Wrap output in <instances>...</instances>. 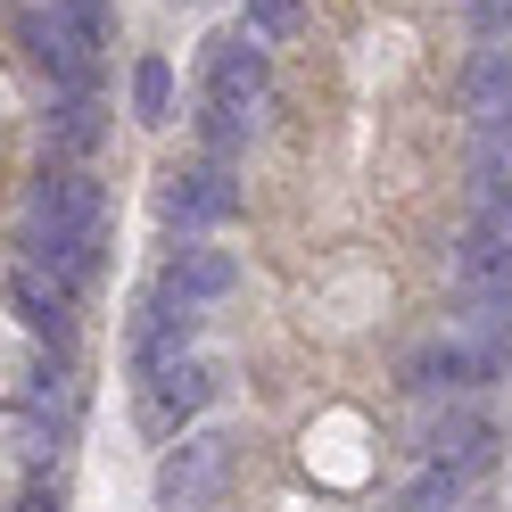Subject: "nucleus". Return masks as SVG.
Wrapping results in <instances>:
<instances>
[{
	"label": "nucleus",
	"instance_id": "obj_2",
	"mask_svg": "<svg viewBox=\"0 0 512 512\" xmlns=\"http://www.w3.org/2000/svg\"><path fill=\"white\" fill-rule=\"evenodd\" d=\"M223 479H232V438L223 430H199V438H182L166 463H157V512H199L223 496Z\"/></svg>",
	"mask_w": 512,
	"mask_h": 512
},
{
	"label": "nucleus",
	"instance_id": "obj_6",
	"mask_svg": "<svg viewBox=\"0 0 512 512\" xmlns=\"http://www.w3.org/2000/svg\"><path fill=\"white\" fill-rule=\"evenodd\" d=\"M232 281H240L232 248L190 240V248H174V256H166V273H157V298H166V306H182V314H199V306H215L223 290H232Z\"/></svg>",
	"mask_w": 512,
	"mask_h": 512
},
{
	"label": "nucleus",
	"instance_id": "obj_4",
	"mask_svg": "<svg viewBox=\"0 0 512 512\" xmlns=\"http://www.w3.org/2000/svg\"><path fill=\"white\" fill-rule=\"evenodd\" d=\"M232 207H240V182H232V166H223V157H207V166L157 182V215H166L174 232H207V223H223Z\"/></svg>",
	"mask_w": 512,
	"mask_h": 512
},
{
	"label": "nucleus",
	"instance_id": "obj_1",
	"mask_svg": "<svg viewBox=\"0 0 512 512\" xmlns=\"http://www.w3.org/2000/svg\"><path fill=\"white\" fill-rule=\"evenodd\" d=\"M100 182L75 174V166H42V182L25 190V265H50L83 281L100 265Z\"/></svg>",
	"mask_w": 512,
	"mask_h": 512
},
{
	"label": "nucleus",
	"instance_id": "obj_8",
	"mask_svg": "<svg viewBox=\"0 0 512 512\" xmlns=\"http://www.w3.org/2000/svg\"><path fill=\"white\" fill-rule=\"evenodd\" d=\"M9 298H17V314H25V331H34V339H67V331H75V281H67V273L17 265Z\"/></svg>",
	"mask_w": 512,
	"mask_h": 512
},
{
	"label": "nucleus",
	"instance_id": "obj_19",
	"mask_svg": "<svg viewBox=\"0 0 512 512\" xmlns=\"http://www.w3.org/2000/svg\"><path fill=\"white\" fill-rule=\"evenodd\" d=\"M248 25H256V34H290V25H298V0H248Z\"/></svg>",
	"mask_w": 512,
	"mask_h": 512
},
{
	"label": "nucleus",
	"instance_id": "obj_11",
	"mask_svg": "<svg viewBox=\"0 0 512 512\" xmlns=\"http://www.w3.org/2000/svg\"><path fill=\"white\" fill-rule=\"evenodd\" d=\"M207 397H215V372H207V364H182V356H174L166 372H149V422H157V430H174L182 413H199Z\"/></svg>",
	"mask_w": 512,
	"mask_h": 512
},
{
	"label": "nucleus",
	"instance_id": "obj_12",
	"mask_svg": "<svg viewBox=\"0 0 512 512\" xmlns=\"http://www.w3.org/2000/svg\"><path fill=\"white\" fill-rule=\"evenodd\" d=\"M471 133L479 141H512V58H479L471 67Z\"/></svg>",
	"mask_w": 512,
	"mask_h": 512
},
{
	"label": "nucleus",
	"instance_id": "obj_7",
	"mask_svg": "<svg viewBox=\"0 0 512 512\" xmlns=\"http://www.w3.org/2000/svg\"><path fill=\"white\" fill-rule=\"evenodd\" d=\"M265 83H273V58L256 34H223L207 50V100H232V108H256L265 100Z\"/></svg>",
	"mask_w": 512,
	"mask_h": 512
},
{
	"label": "nucleus",
	"instance_id": "obj_3",
	"mask_svg": "<svg viewBox=\"0 0 512 512\" xmlns=\"http://www.w3.org/2000/svg\"><path fill=\"white\" fill-rule=\"evenodd\" d=\"M455 273H463V298L479 314H512V223L479 215L463 232V248H455Z\"/></svg>",
	"mask_w": 512,
	"mask_h": 512
},
{
	"label": "nucleus",
	"instance_id": "obj_14",
	"mask_svg": "<svg viewBox=\"0 0 512 512\" xmlns=\"http://www.w3.org/2000/svg\"><path fill=\"white\" fill-rule=\"evenodd\" d=\"M100 100H91V91H67V100L50 108V149H67V157H83V149H100Z\"/></svg>",
	"mask_w": 512,
	"mask_h": 512
},
{
	"label": "nucleus",
	"instance_id": "obj_16",
	"mask_svg": "<svg viewBox=\"0 0 512 512\" xmlns=\"http://www.w3.org/2000/svg\"><path fill=\"white\" fill-rule=\"evenodd\" d=\"M455 496H463V471H455V463H430V471L405 488V512H455Z\"/></svg>",
	"mask_w": 512,
	"mask_h": 512
},
{
	"label": "nucleus",
	"instance_id": "obj_9",
	"mask_svg": "<svg viewBox=\"0 0 512 512\" xmlns=\"http://www.w3.org/2000/svg\"><path fill=\"white\" fill-rule=\"evenodd\" d=\"M17 34H25V50H34V67H50L67 91H91V67H100V50L75 42L67 25H58V9H34V17L17 25Z\"/></svg>",
	"mask_w": 512,
	"mask_h": 512
},
{
	"label": "nucleus",
	"instance_id": "obj_15",
	"mask_svg": "<svg viewBox=\"0 0 512 512\" xmlns=\"http://www.w3.org/2000/svg\"><path fill=\"white\" fill-rule=\"evenodd\" d=\"M133 116L141 124H166L174 116V67H166V58H141V67H133Z\"/></svg>",
	"mask_w": 512,
	"mask_h": 512
},
{
	"label": "nucleus",
	"instance_id": "obj_18",
	"mask_svg": "<svg viewBox=\"0 0 512 512\" xmlns=\"http://www.w3.org/2000/svg\"><path fill=\"white\" fill-rule=\"evenodd\" d=\"M50 9H58V25H67L75 42H91V50H108V9H100V0H50Z\"/></svg>",
	"mask_w": 512,
	"mask_h": 512
},
{
	"label": "nucleus",
	"instance_id": "obj_10",
	"mask_svg": "<svg viewBox=\"0 0 512 512\" xmlns=\"http://www.w3.org/2000/svg\"><path fill=\"white\" fill-rule=\"evenodd\" d=\"M430 463H455L463 479L488 471L496 463V422H488V413H471V405H446L438 422H430Z\"/></svg>",
	"mask_w": 512,
	"mask_h": 512
},
{
	"label": "nucleus",
	"instance_id": "obj_17",
	"mask_svg": "<svg viewBox=\"0 0 512 512\" xmlns=\"http://www.w3.org/2000/svg\"><path fill=\"white\" fill-rule=\"evenodd\" d=\"M248 141V108H232V100H207V149L232 166V149Z\"/></svg>",
	"mask_w": 512,
	"mask_h": 512
},
{
	"label": "nucleus",
	"instance_id": "obj_13",
	"mask_svg": "<svg viewBox=\"0 0 512 512\" xmlns=\"http://www.w3.org/2000/svg\"><path fill=\"white\" fill-rule=\"evenodd\" d=\"M471 199H479V215H488V223H512V141H479Z\"/></svg>",
	"mask_w": 512,
	"mask_h": 512
},
{
	"label": "nucleus",
	"instance_id": "obj_5",
	"mask_svg": "<svg viewBox=\"0 0 512 512\" xmlns=\"http://www.w3.org/2000/svg\"><path fill=\"white\" fill-rule=\"evenodd\" d=\"M405 380L422 397H471V389H496V356L479 339H430V347H413V364H405Z\"/></svg>",
	"mask_w": 512,
	"mask_h": 512
}]
</instances>
